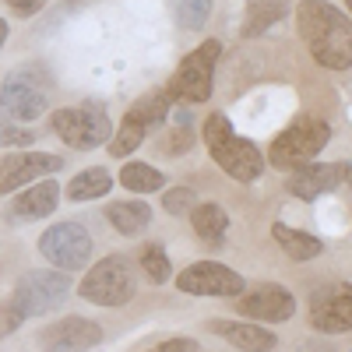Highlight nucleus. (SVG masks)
Here are the masks:
<instances>
[{
    "instance_id": "nucleus-1",
    "label": "nucleus",
    "mask_w": 352,
    "mask_h": 352,
    "mask_svg": "<svg viewBox=\"0 0 352 352\" xmlns=\"http://www.w3.org/2000/svg\"><path fill=\"white\" fill-rule=\"evenodd\" d=\"M296 28L320 67H352V21L328 0H303L296 8Z\"/></svg>"
},
{
    "instance_id": "nucleus-2",
    "label": "nucleus",
    "mask_w": 352,
    "mask_h": 352,
    "mask_svg": "<svg viewBox=\"0 0 352 352\" xmlns=\"http://www.w3.org/2000/svg\"><path fill=\"white\" fill-rule=\"evenodd\" d=\"M204 144H208V155L219 162V169L229 180L250 184L264 173V155L257 152V144L232 131L226 113H212L204 120Z\"/></svg>"
},
{
    "instance_id": "nucleus-3",
    "label": "nucleus",
    "mask_w": 352,
    "mask_h": 352,
    "mask_svg": "<svg viewBox=\"0 0 352 352\" xmlns=\"http://www.w3.org/2000/svg\"><path fill=\"white\" fill-rule=\"evenodd\" d=\"M134 264L124 254H109L102 257L92 272L85 275V282L78 285V292L88 303H99V307H124L134 300Z\"/></svg>"
},
{
    "instance_id": "nucleus-4",
    "label": "nucleus",
    "mask_w": 352,
    "mask_h": 352,
    "mask_svg": "<svg viewBox=\"0 0 352 352\" xmlns=\"http://www.w3.org/2000/svg\"><path fill=\"white\" fill-rule=\"evenodd\" d=\"M50 109V92H46V74L39 67H18L4 78L0 88V113L8 120H39Z\"/></svg>"
},
{
    "instance_id": "nucleus-5",
    "label": "nucleus",
    "mask_w": 352,
    "mask_h": 352,
    "mask_svg": "<svg viewBox=\"0 0 352 352\" xmlns=\"http://www.w3.org/2000/svg\"><path fill=\"white\" fill-rule=\"evenodd\" d=\"M328 138H331L328 120H320V116H303V120H296L289 131H282V134L272 141L268 162L278 166V169L307 166V162L328 144Z\"/></svg>"
},
{
    "instance_id": "nucleus-6",
    "label": "nucleus",
    "mask_w": 352,
    "mask_h": 352,
    "mask_svg": "<svg viewBox=\"0 0 352 352\" xmlns=\"http://www.w3.org/2000/svg\"><path fill=\"white\" fill-rule=\"evenodd\" d=\"M219 53H222V43L208 39V43H201L190 56H184V64L176 67V74L166 88L169 99H180V102L212 99V74H215V64H219Z\"/></svg>"
},
{
    "instance_id": "nucleus-7",
    "label": "nucleus",
    "mask_w": 352,
    "mask_h": 352,
    "mask_svg": "<svg viewBox=\"0 0 352 352\" xmlns=\"http://www.w3.org/2000/svg\"><path fill=\"white\" fill-rule=\"evenodd\" d=\"M71 296V275L67 272H28L21 275V282L14 285L11 303H18V310L25 317H39L50 314L56 307H64V300Z\"/></svg>"
},
{
    "instance_id": "nucleus-8",
    "label": "nucleus",
    "mask_w": 352,
    "mask_h": 352,
    "mask_svg": "<svg viewBox=\"0 0 352 352\" xmlns=\"http://www.w3.org/2000/svg\"><path fill=\"white\" fill-rule=\"evenodd\" d=\"M39 254L53 264L56 272H78L92 257V236L81 222H56L39 236Z\"/></svg>"
},
{
    "instance_id": "nucleus-9",
    "label": "nucleus",
    "mask_w": 352,
    "mask_h": 352,
    "mask_svg": "<svg viewBox=\"0 0 352 352\" xmlns=\"http://www.w3.org/2000/svg\"><path fill=\"white\" fill-rule=\"evenodd\" d=\"M53 131L60 134L71 148L78 152H92L99 148L102 141H109L113 127H109V116L96 106H64V109H53Z\"/></svg>"
},
{
    "instance_id": "nucleus-10",
    "label": "nucleus",
    "mask_w": 352,
    "mask_h": 352,
    "mask_svg": "<svg viewBox=\"0 0 352 352\" xmlns=\"http://www.w3.org/2000/svg\"><path fill=\"white\" fill-rule=\"evenodd\" d=\"M176 289L190 296H240L247 289V278L219 261H197L176 275Z\"/></svg>"
},
{
    "instance_id": "nucleus-11",
    "label": "nucleus",
    "mask_w": 352,
    "mask_h": 352,
    "mask_svg": "<svg viewBox=\"0 0 352 352\" xmlns=\"http://www.w3.org/2000/svg\"><path fill=\"white\" fill-rule=\"evenodd\" d=\"M43 352H88L102 342V328L88 317H60L36 335Z\"/></svg>"
},
{
    "instance_id": "nucleus-12",
    "label": "nucleus",
    "mask_w": 352,
    "mask_h": 352,
    "mask_svg": "<svg viewBox=\"0 0 352 352\" xmlns=\"http://www.w3.org/2000/svg\"><path fill=\"white\" fill-rule=\"evenodd\" d=\"M236 310L250 320H268V324H282L296 314V296L289 289L268 282V285H257L254 292H240L236 296Z\"/></svg>"
},
{
    "instance_id": "nucleus-13",
    "label": "nucleus",
    "mask_w": 352,
    "mask_h": 352,
    "mask_svg": "<svg viewBox=\"0 0 352 352\" xmlns=\"http://www.w3.org/2000/svg\"><path fill=\"white\" fill-rule=\"evenodd\" d=\"M60 166H64L60 155H50V152H11L0 159V194H14L18 187L43 180Z\"/></svg>"
},
{
    "instance_id": "nucleus-14",
    "label": "nucleus",
    "mask_w": 352,
    "mask_h": 352,
    "mask_svg": "<svg viewBox=\"0 0 352 352\" xmlns=\"http://www.w3.org/2000/svg\"><path fill=\"white\" fill-rule=\"evenodd\" d=\"M310 324L317 331H328V335H342L352 331V285H324L314 292V314H310Z\"/></svg>"
},
{
    "instance_id": "nucleus-15",
    "label": "nucleus",
    "mask_w": 352,
    "mask_h": 352,
    "mask_svg": "<svg viewBox=\"0 0 352 352\" xmlns=\"http://www.w3.org/2000/svg\"><path fill=\"white\" fill-rule=\"evenodd\" d=\"M349 173H352V166H345V162H324V166L307 162V166H296V169L289 173L285 190L296 194L300 201H317L324 190L342 187L349 180Z\"/></svg>"
},
{
    "instance_id": "nucleus-16",
    "label": "nucleus",
    "mask_w": 352,
    "mask_h": 352,
    "mask_svg": "<svg viewBox=\"0 0 352 352\" xmlns=\"http://www.w3.org/2000/svg\"><path fill=\"white\" fill-rule=\"evenodd\" d=\"M56 204H60V187L46 176L36 187L14 194V201L8 204V219L11 222H39V219L56 212Z\"/></svg>"
},
{
    "instance_id": "nucleus-17",
    "label": "nucleus",
    "mask_w": 352,
    "mask_h": 352,
    "mask_svg": "<svg viewBox=\"0 0 352 352\" xmlns=\"http://www.w3.org/2000/svg\"><path fill=\"white\" fill-rule=\"evenodd\" d=\"M212 335L232 342V345H240L243 352H272L278 345V338L268 331V328H261V324H247V320H212Z\"/></svg>"
},
{
    "instance_id": "nucleus-18",
    "label": "nucleus",
    "mask_w": 352,
    "mask_h": 352,
    "mask_svg": "<svg viewBox=\"0 0 352 352\" xmlns=\"http://www.w3.org/2000/svg\"><path fill=\"white\" fill-rule=\"evenodd\" d=\"M106 222L120 236H141L152 222V208L144 201H113V204H106Z\"/></svg>"
},
{
    "instance_id": "nucleus-19",
    "label": "nucleus",
    "mask_w": 352,
    "mask_h": 352,
    "mask_svg": "<svg viewBox=\"0 0 352 352\" xmlns=\"http://www.w3.org/2000/svg\"><path fill=\"white\" fill-rule=\"evenodd\" d=\"M272 236H275V243H278L292 261H314V257L324 254V243H320L317 236H310V232H300V229H292V226H282V222L272 229Z\"/></svg>"
},
{
    "instance_id": "nucleus-20",
    "label": "nucleus",
    "mask_w": 352,
    "mask_h": 352,
    "mask_svg": "<svg viewBox=\"0 0 352 352\" xmlns=\"http://www.w3.org/2000/svg\"><path fill=\"white\" fill-rule=\"evenodd\" d=\"M190 226H194V232L204 240V243H212V247H219L222 243V236H226V229H229V215L219 208V204H194L190 208Z\"/></svg>"
},
{
    "instance_id": "nucleus-21",
    "label": "nucleus",
    "mask_w": 352,
    "mask_h": 352,
    "mask_svg": "<svg viewBox=\"0 0 352 352\" xmlns=\"http://www.w3.org/2000/svg\"><path fill=\"white\" fill-rule=\"evenodd\" d=\"M109 187H113V176L102 166H92V169H81L67 184V197L71 201H92V197H106Z\"/></svg>"
},
{
    "instance_id": "nucleus-22",
    "label": "nucleus",
    "mask_w": 352,
    "mask_h": 352,
    "mask_svg": "<svg viewBox=\"0 0 352 352\" xmlns=\"http://www.w3.org/2000/svg\"><path fill=\"white\" fill-rule=\"evenodd\" d=\"M120 184L134 194H155L162 187V173L152 169L148 162H127L120 169Z\"/></svg>"
},
{
    "instance_id": "nucleus-23",
    "label": "nucleus",
    "mask_w": 352,
    "mask_h": 352,
    "mask_svg": "<svg viewBox=\"0 0 352 352\" xmlns=\"http://www.w3.org/2000/svg\"><path fill=\"white\" fill-rule=\"evenodd\" d=\"M169 92L162 88V92H148V96H141L134 106H131V113L127 116H134V120H141L144 127H155V124H162L166 120V113H169Z\"/></svg>"
},
{
    "instance_id": "nucleus-24",
    "label": "nucleus",
    "mask_w": 352,
    "mask_h": 352,
    "mask_svg": "<svg viewBox=\"0 0 352 352\" xmlns=\"http://www.w3.org/2000/svg\"><path fill=\"white\" fill-rule=\"evenodd\" d=\"M282 14H285V0H254L247 25H243V36H261L264 28L275 25Z\"/></svg>"
},
{
    "instance_id": "nucleus-25",
    "label": "nucleus",
    "mask_w": 352,
    "mask_h": 352,
    "mask_svg": "<svg viewBox=\"0 0 352 352\" xmlns=\"http://www.w3.org/2000/svg\"><path fill=\"white\" fill-rule=\"evenodd\" d=\"M144 134H148V127H144L141 120H134V116H124V127L116 131V138L109 141V155H113V159L131 155L138 144L144 141Z\"/></svg>"
},
{
    "instance_id": "nucleus-26",
    "label": "nucleus",
    "mask_w": 352,
    "mask_h": 352,
    "mask_svg": "<svg viewBox=\"0 0 352 352\" xmlns=\"http://www.w3.org/2000/svg\"><path fill=\"white\" fill-rule=\"evenodd\" d=\"M173 11H176L180 28L197 32V28H204V21H208V14H212V0H173Z\"/></svg>"
},
{
    "instance_id": "nucleus-27",
    "label": "nucleus",
    "mask_w": 352,
    "mask_h": 352,
    "mask_svg": "<svg viewBox=\"0 0 352 352\" xmlns=\"http://www.w3.org/2000/svg\"><path fill=\"white\" fill-rule=\"evenodd\" d=\"M141 272L148 275L155 285L159 282H166L169 275H173V268H169V257H166V250L159 247V243H148L141 250Z\"/></svg>"
},
{
    "instance_id": "nucleus-28",
    "label": "nucleus",
    "mask_w": 352,
    "mask_h": 352,
    "mask_svg": "<svg viewBox=\"0 0 352 352\" xmlns=\"http://www.w3.org/2000/svg\"><path fill=\"white\" fill-rule=\"evenodd\" d=\"M197 204V194L190 190V187H173L166 197H162V208L169 212V215H184V212H190Z\"/></svg>"
},
{
    "instance_id": "nucleus-29",
    "label": "nucleus",
    "mask_w": 352,
    "mask_h": 352,
    "mask_svg": "<svg viewBox=\"0 0 352 352\" xmlns=\"http://www.w3.org/2000/svg\"><path fill=\"white\" fill-rule=\"evenodd\" d=\"M21 320H25V314L18 310V303H4L0 307V338H8V335H14L18 328H21Z\"/></svg>"
},
{
    "instance_id": "nucleus-30",
    "label": "nucleus",
    "mask_w": 352,
    "mask_h": 352,
    "mask_svg": "<svg viewBox=\"0 0 352 352\" xmlns=\"http://www.w3.org/2000/svg\"><path fill=\"white\" fill-rule=\"evenodd\" d=\"M28 141H36L28 131L11 127V124H0V144H8V148H21V144H28Z\"/></svg>"
},
{
    "instance_id": "nucleus-31",
    "label": "nucleus",
    "mask_w": 352,
    "mask_h": 352,
    "mask_svg": "<svg viewBox=\"0 0 352 352\" xmlns=\"http://www.w3.org/2000/svg\"><path fill=\"white\" fill-rule=\"evenodd\" d=\"M148 352H197V342L194 338H169V342H162Z\"/></svg>"
},
{
    "instance_id": "nucleus-32",
    "label": "nucleus",
    "mask_w": 352,
    "mask_h": 352,
    "mask_svg": "<svg viewBox=\"0 0 352 352\" xmlns=\"http://www.w3.org/2000/svg\"><path fill=\"white\" fill-rule=\"evenodd\" d=\"M8 8L18 14V18H28V14H36L46 8V0H8Z\"/></svg>"
},
{
    "instance_id": "nucleus-33",
    "label": "nucleus",
    "mask_w": 352,
    "mask_h": 352,
    "mask_svg": "<svg viewBox=\"0 0 352 352\" xmlns=\"http://www.w3.org/2000/svg\"><path fill=\"white\" fill-rule=\"evenodd\" d=\"M169 141H173V144H166V152H169V155H180V152H187V148H190V131H187V127L173 131V134H169Z\"/></svg>"
},
{
    "instance_id": "nucleus-34",
    "label": "nucleus",
    "mask_w": 352,
    "mask_h": 352,
    "mask_svg": "<svg viewBox=\"0 0 352 352\" xmlns=\"http://www.w3.org/2000/svg\"><path fill=\"white\" fill-rule=\"evenodd\" d=\"M4 43H8V21L0 18V46H4Z\"/></svg>"
},
{
    "instance_id": "nucleus-35",
    "label": "nucleus",
    "mask_w": 352,
    "mask_h": 352,
    "mask_svg": "<svg viewBox=\"0 0 352 352\" xmlns=\"http://www.w3.org/2000/svg\"><path fill=\"white\" fill-rule=\"evenodd\" d=\"M349 11H352V0H349Z\"/></svg>"
}]
</instances>
